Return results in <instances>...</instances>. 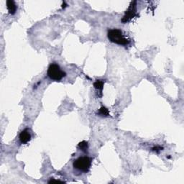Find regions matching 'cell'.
<instances>
[{"label": "cell", "instance_id": "6da1fadb", "mask_svg": "<svg viewBox=\"0 0 184 184\" xmlns=\"http://www.w3.org/2000/svg\"><path fill=\"white\" fill-rule=\"evenodd\" d=\"M108 38L111 43H116L120 45H128L130 40L125 37L122 31L119 29H111L108 31Z\"/></svg>", "mask_w": 184, "mask_h": 184}, {"label": "cell", "instance_id": "7a4b0ae2", "mask_svg": "<svg viewBox=\"0 0 184 184\" xmlns=\"http://www.w3.org/2000/svg\"><path fill=\"white\" fill-rule=\"evenodd\" d=\"M48 76L50 79L55 81H60L63 77L66 76V73L60 69V66L56 63L50 64L48 69Z\"/></svg>", "mask_w": 184, "mask_h": 184}, {"label": "cell", "instance_id": "3957f363", "mask_svg": "<svg viewBox=\"0 0 184 184\" xmlns=\"http://www.w3.org/2000/svg\"><path fill=\"white\" fill-rule=\"evenodd\" d=\"M76 169L83 173H87L92 166V160L87 156L80 157L74 160L73 164Z\"/></svg>", "mask_w": 184, "mask_h": 184}, {"label": "cell", "instance_id": "277c9868", "mask_svg": "<svg viewBox=\"0 0 184 184\" xmlns=\"http://www.w3.org/2000/svg\"><path fill=\"white\" fill-rule=\"evenodd\" d=\"M137 2L133 1L130 3V7L127 9L125 15H124L122 19V23H127V22H130V21L133 19L134 17L137 16Z\"/></svg>", "mask_w": 184, "mask_h": 184}, {"label": "cell", "instance_id": "5b68a950", "mask_svg": "<svg viewBox=\"0 0 184 184\" xmlns=\"http://www.w3.org/2000/svg\"><path fill=\"white\" fill-rule=\"evenodd\" d=\"M19 139H20V143L22 144H26L30 141V139H31V135H30V131L27 128L24 129V130H22L20 132Z\"/></svg>", "mask_w": 184, "mask_h": 184}, {"label": "cell", "instance_id": "8992f818", "mask_svg": "<svg viewBox=\"0 0 184 184\" xmlns=\"http://www.w3.org/2000/svg\"><path fill=\"white\" fill-rule=\"evenodd\" d=\"M7 8L8 9L9 14L15 15L17 11V6L15 5V2L12 0H8L7 1Z\"/></svg>", "mask_w": 184, "mask_h": 184}, {"label": "cell", "instance_id": "52a82bcc", "mask_svg": "<svg viewBox=\"0 0 184 184\" xmlns=\"http://www.w3.org/2000/svg\"><path fill=\"white\" fill-rule=\"evenodd\" d=\"M104 85V81L103 80H96L95 82L94 83V88L100 91V94H101V96H102V90H103Z\"/></svg>", "mask_w": 184, "mask_h": 184}, {"label": "cell", "instance_id": "ba28073f", "mask_svg": "<svg viewBox=\"0 0 184 184\" xmlns=\"http://www.w3.org/2000/svg\"><path fill=\"white\" fill-rule=\"evenodd\" d=\"M98 115L101 117H108L109 115V110H108L107 108L102 107L99 109L98 111Z\"/></svg>", "mask_w": 184, "mask_h": 184}, {"label": "cell", "instance_id": "9c48e42d", "mask_svg": "<svg viewBox=\"0 0 184 184\" xmlns=\"http://www.w3.org/2000/svg\"><path fill=\"white\" fill-rule=\"evenodd\" d=\"M78 147H79L81 151L86 153L87 150H88V143H87V142L86 141L81 142V143H79V145H78Z\"/></svg>", "mask_w": 184, "mask_h": 184}, {"label": "cell", "instance_id": "30bf717a", "mask_svg": "<svg viewBox=\"0 0 184 184\" xmlns=\"http://www.w3.org/2000/svg\"><path fill=\"white\" fill-rule=\"evenodd\" d=\"M163 149V148L162 147H160V146H155V147H153V148L152 150H153V151H155L156 153H158L159 151L162 150Z\"/></svg>", "mask_w": 184, "mask_h": 184}, {"label": "cell", "instance_id": "8fae6325", "mask_svg": "<svg viewBox=\"0 0 184 184\" xmlns=\"http://www.w3.org/2000/svg\"><path fill=\"white\" fill-rule=\"evenodd\" d=\"M65 183L64 181H59V180H55V179H51L50 181H48V183Z\"/></svg>", "mask_w": 184, "mask_h": 184}]
</instances>
